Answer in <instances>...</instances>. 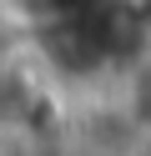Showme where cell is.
<instances>
[{
  "instance_id": "1",
  "label": "cell",
  "mask_w": 151,
  "mask_h": 156,
  "mask_svg": "<svg viewBox=\"0 0 151 156\" xmlns=\"http://www.w3.org/2000/svg\"><path fill=\"white\" fill-rule=\"evenodd\" d=\"M131 111L141 116V121L151 126V61L136 71V81H131Z\"/></svg>"
}]
</instances>
